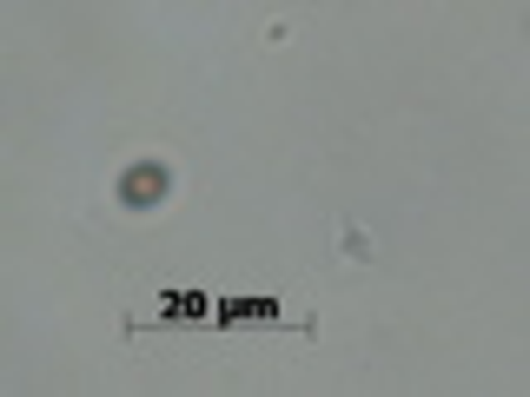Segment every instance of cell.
Wrapping results in <instances>:
<instances>
[{
  "mask_svg": "<svg viewBox=\"0 0 530 397\" xmlns=\"http://www.w3.org/2000/svg\"><path fill=\"white\" fill-rule=\"evenodd\" d=\"M160 193H166V172H160V166H133V179H126V199H133V205H152Z\"/></svg>",
  "mask_w": 530,
  "mask_h": 397,
  "instance_id": "cell-1",
  "label": "cell"
}]
</instances>
